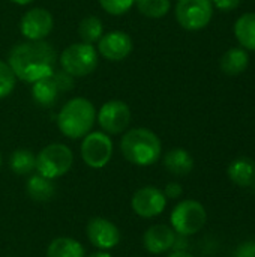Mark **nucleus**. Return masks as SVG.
I'll return each mask as SVG.
<instances>
[{"label":"nucleus","mask_w":255,"mask_h":257,"mask_svg":"<svg viewBox=\"0 0 255 257\" xmlns=\"http://www.w3.org/2000/svg\"><path fill=\"white\" fill-rule=\"evenodd\" d=\"M113 157V142L105 133H89L81 143V158L92 169L105 167Z\"/></svg>","instance_id":"6e6552de"},{"label":"nucleus","mask_w":255,"mask_h":257,"mask_svg":"<svg viewBox=\"0 0 255 257\" xmlns=\"http://www.w3.org/2000/svg\"><path fill=\"white\" fill-rule=\"evenodd\" d=\"M99 3L110 15H123L132 8L135 0H99Z\"/></svg>","instance_id":"a878e982"},{"label":"nucleus","mask_w":255,"mask_h":257,"mask_svg":"<svg viewBox=\"0 0 255 257\" xmlns=\"http://www.w3.org/2000/svg\"><path fill=\"white\" fill-rule=\"evenodd\" d=\"M132 211L143 218H153L164 212L167 206V197L164 191L153 185L141 187L137 190L131 199Z\"/></svg>","instance_id":"1a4fd4ad"},{"label":"nucleus","mask_w":255,"mask_h":257,"mask_svg":"<svg viewBox=\"0 0 255 257\" xmlns=\"http://www.w3.org/2000/svg\"><path fill=\"white\" fill-rule=\"evenodd\" d=\"M60 65L65 72L72 77H84L92 74L98 66V53L92 44L78 42L66 47L60 56Z\"/></svg>","instance_id":"423d86ee"},{"label":"nucleus","mask_w":255,"mask_h":257,"mask_svg":"<svg viewBox=\"0 0 255 257\" xmlns=\"http://www.w3.org/2000/svg\"><path fill=\"white\" fill-rule=\"evenodd\" d=\"M249 65V56L245 48H230L219 60L221 71L227 75H239Z\"/></svg>","instance_id":"a211bd4d"},{"label":"nucleus","mask_w":255,"mask_h":257,"mask_svg":"<svg viewBox=\"0 0 255 257\" xmlns=\"http://www.w3.org/2000/svg\"><path fill=\"white\" fill-rule=\"evenodd\" d=\"M87 257H113L110 253H107V251H102V250H99V251H96V253H93V254H90V256Z\"/></svg>","instance_id":"2f4dec72"},{"label":"nucleus","mask_w":255,"mask_h":257,"mask_svg":"<svg viewBox=\"0 0 255 257\" xmlns=\"http://www.w3.org/2000/svg\"><path fill=\"white\" fill-rule=\"evenodd\" d=\"M15 74L11 69L9 63L0 60V99L11 95L15 87Z\"/></svg>","instance_id":"393cba45"},{"label":"nucleus","mask_w":255,"mask_h":257,"mask_svg":"<svg viewBox=\"0 0 255 257\" xmlns=\"http://www.w3.org/2000/svg\"><path fill=\"white\" fill-rule=\"evenodd\" d=\"M74 164V154L72 151L62 145L53 143L45 146L36 157V170L39 175L56 179L66 175Z\"/></svg>","instance_id":"39448f33"},{"label":"nucleus","mask_w":255,"mask_h":257,"mask_svg":"<svg viewBox=\"0 0 255 257\" xmlns=\"http://www.w3.org/2000/svg\"><path fill=\"white\" fill-rule=\"evenodd\" d=\"M213 15L212 0H179L176 5V18L186 30L204 29Z\"/></svg>","instance_id":"0eeeda50"},{"label":"nucleus","mask_w":255,"mask_h":257,"mask_svg":"<svg viewBox=\"0 0 255 257\" xmlns=\"http://www.w3.org/2000/svg\"><path fill=\"white\" fill-rule=\"evenodd\" d=\"M233 257H255V241L242 242L233 253Z\"/></svg>","instance_id":"cd10ccee"},{"label":"nucleus","mask_w":255,"mask_h":257,"mask_svg":"<svg viewBox=\"0 0 255 257\" xmlns=\"http://www.w3.org/2000/svg\"><path fill=\"white\" fill-rule=\"evenodd\" d=\"M8 60L17 78L35 83L54 74L57 54L54 47L44 39L27 41L12 48Z\"/></svg>","instance_id":"f257e3e1"},{"label":"nucleus","mask_w":255,"mask_h":257,"mask_svg":"<svg viewBox=\"0 0 255 257\" xmlns=\"http://www.w3.org/2000/svg\"><path fill=\"white\" fill-rule=\"evenodd\" d=\"M234 35L243 48L255 51V12L243 14L236 21Z\"/></svg>","instance_id":"aec40b11"},{"label":"nucleus","mask_w":255,"mask_h":257,"mask_svg":"<svg viewBox=\"0 0 255 257\" xmlns=\"http://www.w3.org/2000/svg\"><path fill=\"white\" fill-rule=\"evenodd\" d=\"M228 178L237 187H251L255 182V161L248 157L236 158L228 166Z\"/></svg>","instance_id":"2eb2a0df"},{"label":"nucleus","mask_w":255,"mask_h":257,"mask_svg":"<svg viewBox=\"0 0 255 257\" xmlns=\"http://www.w3.org/2000/svg\"><path fill=\"white\" fill-rule=\"evenodd\" d=\"M9 167L18 176L30 175L36 169V157L29 149H17L11 154Z\"/></svg>","instance_id":"4be33fe9"},{"label":"nucleus","mask_w":255,"mask_h":257,"mask_svg":"<svg viewBox=\"0 0 255 257\" xmlns=\"http://www.w3.org/2000/svg\"><path fill=\"white\" fill-rule=\"evenodd\" d=\"M78 35H80L81 41L86 42V44L98 42L101 39V36L104 35L102 21L98 17H93V15L83 18L80 26H78Z\"/></svg>","instance_id":"5701e85b"},{"label":"nucleus","mask_w":255,"mask_h":257,"mask_svg":"<svg viewBox=\"0 0 255 257\" xmlns=\"http://www.w3.org/2000/svg\"><path fill=\"white\" fill-rule=\"evenodd\" d=\"M207 221L204 206L197 200H182L177 203L170 215L173 230L182 236H191L198 233Z\"/></svg>","instance_id":"20e7f679"},{"label":"nucleus","mask_w":255,"mask_h":257,"mask_svg":"<svg viewBox=\"0 0 255 257\" xmlns=\"http://www.w3.org/2000/svg\"><path fill=\"white\" fill-rule=\"evenodd\" d=\"M47 257H86V251L77 239L60 236L47 247Z\"/></svg>","instance_id":"6ab92c4d"},{"label":"nucleus","mask_w":255,"mask_h":257,"mask_svg":"<svg viewBox=\"0 0 255 257\" xmlns=\"http://www.w3.org/2000/svg\"><path fill=\"white\" fill-rule=\"evenodd\" d=\"M54 20L50 11L44 8H35L26 12L20 23V30L23 36L29 41H42L53 30Z\"/></svg>","instance_id":"f8f14e48"},{"label":"nucleus","mask_w":255,"mask_h":257,"mask_svg":"<svg viewBox=\"0 0 255 257\" xmlns=\"http://www.w3.org/2000/svg\"><path fill=\"white\" fill-rule=\"evenodd\" d=\"M86 233L90 244L102 251H108L117 247L122 239L119 227L102 217H93L86 226Z\"/></svg>","instance_id":"9b49d317"},{"label":"nucleus","mask_w":255,"mask_h":257,"mask_svg":"<svg viewBox=\"0 0 255 257\" xmlns=\"http://www.w3.org/2000/svg\"><path fill=\"white\" fill-rule=\"evenodd\" d=\"M32 95L36 104L42 105V107H51L54 105L57 95H59V89L53 80V77H47L42 80H38L33 83L32 87Z\"/></svg>","instance_id":"412c9836"},{"label":"nucleus","mask_w":255,"mask_h":257,"mask_svg":"<svg viewBox=\"0 0 255 257\" xmlns=\"http://www.w3.org/2000/svg\"><path fill=\"white\" fill-rule=\"evenodd\" d=\"M138 11L149 18H162L170 11V0H135Z\"/></svg>","instance_id":"b1692460"},{"label":"nucleus","mask_w":255,"mask_h":257,"mask_svg":"<svg viewBox=\"0 0 255 257\" xmlns=\"http://www.w3.org/2000/svg\"><path fill=\"white\" fill-rule=\"evenodd\" d=\"M164 166L174 176H186L194 169V158L188 151L182 148H176L165 154Z\"/></svg>","instance_id":"dca6fc26"},{"label":"nucleus","mask_w":255,"mask_h":257,"mask_svg":"<svg viewBox=\"0 0 255 257\" xmlns=\"http://www.w3.org/2000/svg\"><path fill=\"white\" fill-rule=\"evenodd\" d=\"M167 257H194L191 253H188V251H183V250H177V251H174V253H171V254H168Z\"/></svg>","instance_id":"7c9ffc66"},{"label":"nucleus","mask_w":255,"mask_h":257,"mask_svg":"<svg viewBox=\"0 0 255 257\" xmlns=\"http://www.w3.org/2000/svg\"><path fill=\"white\" fill-rule=\"evenodd\" d=\"M212 3L221 11H233L239 6L240 0H212Z\"/></svg>","instance_id":"c756f323"},{"label":"nucleus","mask_w":255,"mask_h":257,"mask_svg":"<svg viewBox=\"0 0 255 257\" xmlns=\"http://www.w3.org/2000/svg\"><path fill=\"white\" fill-rule=\"evenodd\" d=\"M96 120V110L86 98L69 99L57 116V126L63 136L75 140L87 136Z\"/></svg>","instance_id":"7ed1b4c3"},{"label":"nucleus","mask_w":255,"mask_h":257,"mask_svg":"<svg viewBox=\"0 0 255 257\" xmlns=\"http://www.w3.org/2000/svg\"><path fill=\"white\" fill-rule=\"evenodd\" d=\"M12 3H15V5H20V6H26V5H29V3H32L33 0H11Z\"/></svg>","instance_id":"473e14b6"},{"label":"nucleus","mask_w":255,"mask_h":257,"mask_svg":"<svg viewBox=\"0 0 255 257\" xmlns=\"http://www.w3.org/2000/svg\"><path fill=\"white\" fill-rule=\"evenodd\" d=\"M98 50L102 57L111 62H119L128 57L132 51V39L128 33L114 30L102 35L98 41Z\"/></svg>","instance_id":"ddd939ff"},{"label":"nucleus","mask_w":255,"mask_h":257,"mask_svg":"<svg viewBox=\"0 0 255 257\" xmlns=\"http://www.w3.org/2000/svg\"><path fill=\"white\" fill-rule=\"evenodd\" d=\"M51 77H53V80H54V83H56L59 92H68V90H71V89L74 87V80H72L74 77L69 75V74L65 72V71H62V72H54Z\"/></svg>","instance_id":"bb28decb"},{"label":"nucleus","mask_w":255,"mask_h":257,"mask_svg":"<svg viewBox=\"0 0 255 257\" xmlns=\"http://www.w3.org/2000/svg\"><path fill=\"white\" fill-rule=\"evenodd\" d=\"M131 122V110L123 101H108L98 113V123L105 134H120Z\"/></svg>","instance_id":"9d476101"},{"label":"nucleus","mask_w":255,"mask_h":257,"mask_svg":"<svg viewBox=\"0 0 255 257\" xmlns=\"http://www.w3.org/2000/svg\"><path fill=\"white\" fill-rule=\"evenodd\" d=\"M164 194H165L167 199H179L183 194V188L177 182H170V184L165 185Z\"/></svg>","instance_id":"c85d7f7f"},{"label":"nucleus","mask_w":255,"mask_h":257,"mask_svg":"<svg viewBox=\"0 0 255 257\" xmlns=\"http://www.w3.org/2000/svg\"><path fill=\"white\" fill-rule=\"evenodd\" d=\"M0 167H2V155H0Z\"/></svg>","instance_id":"72a5a7b5"},{"label":"nucleus","mask_w":255,"mask_h":257,"mask_svg":"<svg viewBox=\"0 0 255 257\" xmlns=\"http://www.w3.org/2000/svg\"><path fill=\"white\" fill-rule=\"evenodd\" d=\"M120 151L131 164L147 167L153 166L162 152L159 137L147 128H134L125 133L120 142Z\"/></svg>","instance_id":"f03ea898"},{"label":"nucleus","mask_w":255,"mask_h":257,"mask_svg":"<svg viewBox=\"0 0 255 257\" xmlns=\"http://www.w3.org/2000/svg\"><path fill=\"white\" fill-rule=\"evenodd\" d=\"M143 245L152 254H162L176 245V232L167 224H153L143 235Z\"/></svg>","instance_id":"4468645a"},{"label":"nucleus","mask_w":255,"mask_h":257,"mask_svg":"<svg viewBox=\"0 0 255 257\" xmlns=\"http://www.w3.org/2000/svg\"><path fill=\"white\" fill-rule=\"evenodd\" d=\"M26 191L33 202L44 203V202H48L54 197L56 185H54L53 179H48V178L38 173V175H33L27 179Z\"/></svg>","instance_id":"f3484780"}]
</instances>
